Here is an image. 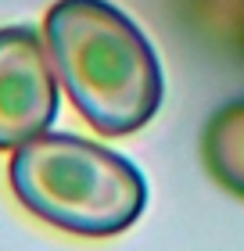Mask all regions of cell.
<instances>
[{
    "mask_svg": "<svg viewBox=\"0 0 244 251\" xmlns=\"http://www.w3.org/2000/svg\"><path fill=\"white\" fill-rule=\"evenodd\" d=\"M57 83L90 126L126 136L162 108V65L151 43L108 0H57L43 18Z\"/></svg>",
    "mask_w": 244,
    "mask_h": 251,
    "instance_id": "6da1fadb",
    "label": "cell"
},
{
    "mask_svg": "<svg viewBox=\"0 0 244 251\" xmlns=\"http://www.w3.org/2000/svg\"><path fill=\"white\" fill-rule=\"evenodd\" d=\"M7 179L26 212L76 237H115L147 208L140 169L72 133L47 129L15 147Z\"/></svg>",
    "mask_w": 244,
    "mask_h": 251,
    "instance_id": "7a4b0ae2",
    "label": "cell"
},
{
    "mask_svg": "<svg viewBox=\"0 0 244 251\" xmlns=\"http://www.w3.org/2000/svg\"><path fill=\"white\" fill-rule=\"evenodd\" d=\"M57 72L32 25L0 29V151L47 133L57 119Z\"/></svg>",
    "mask_w": 244,
    "mask_h": 251,
    "instance_id": "3957f363",
    "label": "cell"
},
{
    "mask_svg": "<svg viewBox=\"0 0 244 251\" xmlns=\"http://www.w3.org/2000/svg\"><path fill=\"white\" fill-rule=\"evenodd\" d=\"M201 158L216 183L244 198V100H230L205 122Z\"/></svg>",
    "mask_w": 244,
    "mask_h": 251,
    "instance_id": "277c9868",
    "label": "cell"
}]
</instances>
